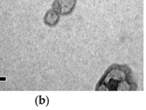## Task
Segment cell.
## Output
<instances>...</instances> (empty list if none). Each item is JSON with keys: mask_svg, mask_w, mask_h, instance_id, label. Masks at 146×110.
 Instances as JSON below:
<instances>
[{"mask_svg": "<svg viewBox=\"0 0 146 110\" xmlns=\"http://www.w3.org/2000/svg\"><path fill=\"white\" fill-rule=\"evenodd\" d=\"M60 21V15L54 9H50L45 13L43 17V23L49 27H54Z\"/></svg>", "mask_w": 146, "mask_h": 110, "instance_id": "3957f363", "label": "cell"}, {"mask_svg": "<svg viewBox=\"0 0 146 110\" xmlns=\"http://www.w3.org/2000/svg\"><path fill=\"white\" fill-rule=\"evenodd\" d=\"M137 89L138 85L130 67L114 63L99 79L95 91H136Z\"/></svg>", "mask_w": 146, "mask_h": 110, "instance_id": "6da1fadb", "label": "cell"}, {"mask_svg": "<svg viewBox=\"0 0 146 110\" xmlns=\"http://www.w3.org/2000/svg\"><path fill=\"white\" fill-rule=\"evenodd\" d=\"M77 0H54L52 9L58 12L60 16L70 15L74 11Z\"/></svg>", "mask_w": 146, "mask_h": 110, "instance_id": "7a4b0ae2", "label": "cell"}]
</instances>
